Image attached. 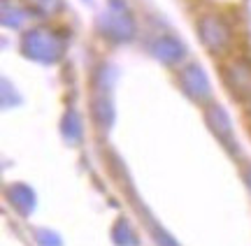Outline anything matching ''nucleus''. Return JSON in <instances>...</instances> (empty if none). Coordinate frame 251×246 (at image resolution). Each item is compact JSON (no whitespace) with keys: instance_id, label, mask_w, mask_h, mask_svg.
<instances>
[{"instance_id":"obj_1","label":"nucleus","mask_w":251,"mask_h":246,"mask_svg":"<svg viewBox=\"0 0 251 246\" xmlns=\"http://www.w3.org/2000/svg\"><path fill=\"white\" fill-rule=\"evenodd\" d=\"M68 49V35L56 30V28L37 26L30 28L21 37V51L26 58L35 61L42 65H54L58 63Z\"/></svg>"},{"instance_id":"obj_2","label":"nucleus","mask_w":251,"mask_h":246,"mask_svg":"<svg viewBox=\"0 0 251 246\" xmlns=\"http://www.w3.org/2000/svg\"><path fill=\"white\" fill-rule=\"evenodd\" d=\"M98 30L105 40L124 45L137 35V23H135L130 7L124 0H107L105 12H100L98 17Z\"/></svg>"},{"instance_id":"obj_3","label":"nucleus","mask_w":251,"mask_h":246,"mask_svg":"<svg viewBox=\"0 0 251 246\" xmlns=\"http://www.w3.org/2000/svg\"><path fill=\"white\" fill-rule=\"evenodd\" d=\"M198 37L212 54H226L233 46V28L219 12H202L198 17Z\"/></svg>"},{"instance_id":"obj_4","label":"nucleus","mask_w":251,"mask_h":246,"mask_svg":"<svg viewBox=\"0 0 251 246\" xmlns=\"http://www.w3.org/2000/svg\"><path fill=\"white\" fill-rule=\"evenodd\" d=\"M179 86L181 91L196 102H209V98H212V84H209V77H207L200 63H188L181 67Z\"/></svg>"},{"instance_id":"obj_5","label":"nucleus","mask_w":251,"mask_h":246,"mask_svg":"<svg viewBox=\"0 0 251 246\" xmlns=\"http://www.w3.org/2000/svg\"><path fill=\"white\" fill-rule=\"evenodd\" d=\"M205 121L209 130L214 133L219 139H221V144L228 146L230 151L237 149V142H235V128H233V119H230V114L219 105V102H209L205 110Z\"/></svg>"},{"instance_id":"obj_6","label":"nucleus","mask_w":251,"mask_h":246,"mask_svg":"<svg viewBox=\"0 0 251 246\" xmlns=\"http://www.w3.org/2000/svg\"><path fill=\"white\" fill-rule=\"evenodd\" d=\"M224 79L235 98L240 100H251V63L244 58H237L233 63L226 65Z\"/></svg>"},{"instance_id":"obj_7","label":"nucleus","mask_w":251,"mask_h":246,"mask_svg":"<svg viewBox=\"0 0 251 246\" xmlns=\"http://www.w3.org/2000/svg\"><path fill=\"white\" fill-rule=\"evenodd\" d=\"M151 54L156 61H161L165 65H179L186 56V46L175 35H161L151 42Z\"/></svg>"},{"instance_id":"obj_8","label":"nucleus","mask_w":251,"mask_h":246,"mask_svg":"<svg viewBox=\"0 0 251 246\" xmlns=\"http://www.w3.org/2000/svg\"><path fill=\"white\" fill-rule=\"evenodd\" d=\"M7 200L21 216H30V214L35 211V204H37L35 191H33L28 183H21V181L7 186Z\"/></svg>"},{"instance_id":"obj_9","label":"nucleus","mask_w":251,"mask_h":246,"mask_svg":"<svg viewBox=\"0 0 251 246\" xmlns=\"http://www.w3.org/2000/svg\"><path fill=\"white\" fill-rule=\"evenodd\" d=\"M91 114H93V121L98 123L100 130H109L114 126V119H117V110H114L112 95L96 91L93 100H91Z\"/></svg>"},{"instance_id":"obj_10","label":"nucleus","mask_w":251,"mask_h":246,"mask_svg":"<svg viewBox=\"0 0 251 246\" xmlns=\"http://www.w3.org/2000/svg\"><path fill=\"white\" fill-rule=\"evenodd\" d=\"M61 135L65 137L68 144H79L81 142V137H84V123H81V114L77 110H68L63 114Z\"/></svg>"},{"instance_id":"obj_11","label":"nucleus","mask_w":251,"mask_h":246,"mask_svg":"<svg viewBox=\"0 0 251 246\" xmlns=\"http://www.w3.org/2000/svg\"><path fill=\"white\" fill-rule=\"evenodd\" d=\"M112 242L117 246H137L140 239L135 235L133 225L126 219H117V223L112 225Z\"/></svg>"},{"instance_id":"obj_12","label":"nucleus","mask_w":251,"mask_h":246,"mask_svg":"<svg viewBox=\"0 0 251 246\" xmlns=\"http://www.w3.org/2000/svg\"><path fill=\"white\" fill-rule=\"evenodd\" d=\"M26 9L35 17H56L63 12V0H24Z\"/></svg>"},{"instance_id":"obj_13","label":"nucleus","mask_w":251,"mask_h":246,"mask_svg":"<svg viewBox=\"0 0 251 246\" xmlns=\"http://www.w3.org/2000/svg\"><path fill=\"white\" fill-rule=\"evenodd\" d=\"M0 19H2V26L5 28H19L24 23L26 14L17 5H9L7 0H2V14H0Z\"/></svg>"},{"instance_id":"obj_14","label":"nucleus","mask_w":251,"mask_h":246,"mask_svg":"<svg viewBox=\"0 0 251 246\" xmlns=\"http://www.w3.org/2000/svg\"><path fill=\"white\" fill-rule=\"evenodd\" d=\"M35 242L40 246H63V239L58 232L54 230H47V228H40L35 232Z\"/></svg>"},{"instance_id":"obj_15","label":"nucleus","mask_w":251,"mask_h":246,"mask_svg":"<svg viewBox=\"0 0 251 246\" xmlns=\"http://www.w3.org/2000/svg\"><path fill=\"white\" fill-rule=\"evenodd\" d=\"M153 239H156V244H158V246H179L175 239H172V235H168V232H165V230H161V228L153 230Z\"/></svg>"},{"instance_id":"obj_16","label":"nucleus","mask_w":251,"mask_h":246,"mask_svg":"<svg viewBox=\"0 0 251 246\" xmlns=\"http://www.w3.org/2000/svg\"><path fill=\"white\" fill-rule=\"evenodd\" d=\"M244 183H247V188H249V193H251V165L244 170Z\"/></svg>"}]
</instances>
